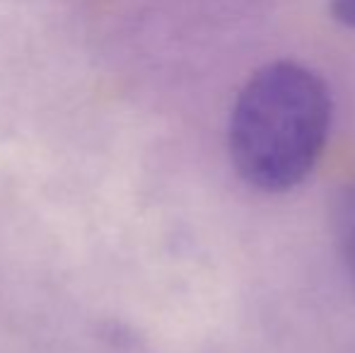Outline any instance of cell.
Returning a JSON list of instances; mask_svg holds the SVG:
<instances>
[{
	"mask_svg": "<svg viewBox=\"0 0 355 353\" xmlns=\"http://www.w3.org/2000/svg\"><path fill=\"white\" fill-rule=\"evenodd\" d=\"M331 94L297 61L261 66L239 89L230 114V160L242 182L281 193L312 175L331 128Z\"/></svg>",
	"mask_w": 355,
	"mask_h": 353,
	"instance_id": "6da1fadb",
	"label": "cell"
},
{
	"mask_svg": "<svg viewBox=\"0 0 355 353\" xmlns=\"http://www.w3.org/2000/svg\"><path fill=\"white\" fill-rule=\"evenodd\" d=\"M331 232L338 257L355 283V177L346 179L331 198Z\"/></svg>",
	"mask_w": 355,
	"mask_h": 353,
	"instance_id": "7a4b0ae2",
	"label": "cell"
},
{
	"mask_svg": "<svg viewBox=\"0 0 355 353\" xmlns=\"http://www.w3.org/2000/svg\"><path fill=\"white\" fill-rule=\"evenodd\" d=\"M329 10L338 24L355 29V0H329Z\"/></svg>",
	"mask_w": 355,
	"mask_h": 353,
	"instance_id": "3957f363",
	"label": "cell"
}]
</instances>
